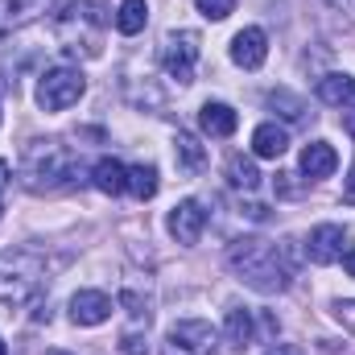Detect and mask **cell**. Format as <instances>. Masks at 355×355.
<instances>
[{"label":"cell","instance_id":"e575fe53","mask_svg":"<svg viewBox=\"0 0 355 355\" xmlns=\"http://www.w3.org/2000/svg\"><path fill=\"white\" fill-rule=\"evenodd\" d=\"M50 355H62V352H50Z\"/></svg>","mask_w":355,"mask_h":355},{"label":"cell","instance_id":"ba28073f","mask_svg":"<svg viewBox=\"0 0 355 355\" xmlns=\"http://www.w3.org/2000/svg\"><path fill=\"white\" fill-rule=\"evenodd\" d=\"M166 227H170V236H174L178 244H198V240H202V227H207L202 202H198V198H182L174 211H170Z\"/></svg>","mask_w":355,"mask_h":355},{"label":"cell","instance_id":"7c38bea8","mask_svg":"<svg viewBox=\"0 0 355 355\" xmlns=\"http://www.w3.org/2000/svg\"><path fill=\"white\" fill-rule=\"evenodd\" d=\"M50 4L54 0H0V33L33 25L42 12H50Z\"/></svg>","mask_w":355,"mask_h":355},{"label":"cell","instance_id":"3957f363","mask_svg":"<svg viewBox=\"0 0 355 355\" xmlns=\"http://www.w3.org/2000/svg\"><path fill=\"white\" fill-rule=\"evenodd\" d=\"M21 182L29 190H62L75 182V153L62 141H29L21 153Z\"/></svg>","mask_w":355,"mask_h":355},{"label":"cell","instance_id":"9a60e30c","mask_svg":"<svg viewBox=\"0 0 355 355\" xmlns=\"http://www.w3.org/2000/svg\"><path fill=\"white\" fill-rule=\"evenodd\" d=\"M91 186L99 194H124L128 190V166H120L116 157H99L91 166Z\"/></svg>","mask_w":355,"mask_h":355},{"label":"cell","instance_id":"1f68e13d","mask_svg":"<svg viewBox=\"0 0 355 355\" xmlns=\"http://www.w3.org/2000/svg\"><path fill=\"white\" fill-rule=\"evenodd\" d=\"M327 4H335V8H343V4H347V0H327Z\"/></svg>","mask_w":355,"mask_h":355},{"label":"cell","instance_id":"8fae6325","mask_svg":"<svg viewBox=\"0 0 355 355\" xmlns=\"http://www.w3.org/2000/svg\"><path fill=\"white\" fill-rule=\"evenodd\" d=\"M112 318V297L99 293V289H79L71 297V322L75 327H99Z\"/></svg>","mask_w":355,"mask_h":355},{"label":"cell","instance_id":"7402d4cb","mask_svg":"<svg viewBox=\"0 0 355 355\" xmlns=\"http://www.w3.org/2000/svg\"><path fill=\"white\" fill-rule=\"evenodd\" d=\"M227 178H232V186H240V190H257V186H261V170H257V162L244 157V153H236V157L227 162Z\"/></svg>","mask_w":355,"mask_h":355},{"label":"cell","instance_id":"4fadbf2b","mask_svg":"<svg viewBox=\"0 0 355 355\" xmlns=\"http://www.w3.org/2000/svg\"><path fill=\"white\" fill-rule=\"evenodd\" d=\"M236 124H240V116H236V107L232 103H219V99H207L202 107H198V128L207 132V137H232L236 132Z\"/></svg>","mask_w":355,"mask_h":355},{"label":"cell","instance_id":"ffe728a7","mask_svg":"<svg viewBox=\"0 0 355 355\" xmlns=\"http://www.w3.org/2000/svg\"><path fill=\"white\" fill-rule=\"evenodd\" d=\"M145 25H149V4H145V0H120V8H116V29H120L124 37H137Z\"/></svg>","mask_w":355,"mask_h":355},{"label":"cell","instance_id":"83f0119b","mask_svg":"<svg viewBox=\"0 0 355 355\" xmlns=\"http://www.w3.org/2000/svg\"><path fill=\"white\" fill-rule=\"evenodd\" d=\"M265 355H306V352H302V347H293V343H272Z\"/></svg>","mask_w":355,"mask_h":355},{"label":"cell","instance_id":"2e32d148","mask_svg":"<svg viewBox=\"0 0 355 355\" xmlns=\"http://www.w3.org/2000/svg\"><path fill=\"white\" fill-rule=\"evenodd\" d=\"M285 149H289V132L281 128V124H261L257 132H252V153L257 157H265V162H277V157H285Z\"/></svg>","mask_w":355,"mask_h":355},{"label":"cell","instance_id":"52a82bcc","mask_svg":"<svg viewBox=\"0 0 355 355\" xmlns=\"http://www.w3.org/2000/svg\"><path fill=\"white\" fill-rule=\"evenodd\" d=\"M162 355H215V327L202 318H182L166 331Z\"/></svg>","mask_w":355,"mask_h":355},{"label":"cell","instance_id":"30bf717a","mask_svg":"<svg viewBox=\"0 0 355 355\" xmlns=\"http://www.w3.org/2000/svg\"><path fill=\"white\" fill-rule=\"evenodd\" d=\"M268 58V33L261 25H248L232 37V62L244 67V71H261Z\"/></svg>","mask_w":355,"mask_h":355},{"label":"cell","instance_id":"cb8c5ba5","mask_svg":"<svg viewBox=\"0 0 355 355\" xmlns=\"http://www.w3.org/2000/svg\"><path fill=\"white\" fill-rule=\"evenodd\" d=\"M194 4H198V12L207 21H227L236 12V0H194Z\"/></svg>","mask_w":355,"mask_h":355},{"label":"cell","instance_id":"4316f807","mask_svg":"<svg viewBox=\"0 0 355 355\" xmlns=\"http://www.w3.org/2000/svg\"><path fill=\"white\" fill-rule=\"evenodd\" d=\"M293 178H297V174H277V194H297L302 186H297Z\"/></svg>","mask_w":355,"mask_h":355},{"label":"cell","instance_id":"5b68a950","mask_svg":"<svg viewBox=\"0 0 355 355\" xmlns=\"http://www.w3.org/2000/svg\"><path fill=\"white\" fill-rule=\"evenodd\" d=\"M83 91H87L83 71H75V67H54V71H46V75L37 79V107H42V112H67V107H75V103L83 99Z\"/></svg>","mask_w":355,"mask_h":355},{"label":"cell","instance_id":"d6a6232c","mask_svg":"<svg viewBox=\"0 0 355 355\" xmlns=\"http://www.w3.org/2000/svg\"><path fill=\"white\" fill-rule=\"evenodd\" d=\"M0 355H4V339H0Z\"/></svg>","mask_w":355,"mask_h":355},{"label":"cell","instance_id":"d6986e66","mask_svg":"<svg viewBox=\"0 0 355 355\" xmlns=\"http://www.w3.org/2000/svg\"><path fill=\"white\" fill-rule=\"evenodd\" d=\"M352 95H355L352 75H322L318 79V99L331 103V107H352Z\"/></svg>","mask_w":355,"mask_h":355},{"label":"cell","instance_id":"836d02e7","mask_svg":"<svg viewBox=\"0 0 355 355\" xmlns=\"http://www.w3.org/2000/svg\"><path fill=\"white\" fill-rule=\"evenodd\" d=\"M0 215H4V202H0Z\"/></svg>","mask_w":355,"mask_h":355},{"label":"cell","instance_id":"5bb4252c","mask_svg":"<svg viewBox=\"0 0 355 355\" xmlns=\"http://www.w3.org/2000/svg\"><path fill=\"white\" fill-rule=\"evenodd\" d=\"M335 166H339L335 145H327V141H310V145L302 149V174H306V182H314V178H331L335 174Z\"/></svg>","mask_w":355,"mask_h":355},{"label":"cell","instance_id":"ac0fdd59","mask_svg":"<svg viewBox=\"0 0 355 355\" xmlns=\"http://www.w3.org/2000/svg\"><path fill=\"white\" fill-rule=\"evenodd\" d=\"M174 162L182 174H198L207 166V153H202V145H198L194 132H178L174 137Z\"/></svg>","mask_w":355,"mask_h":355},{"label":"cell","instance_id":"d4e9b609","mask_svg":"<svg viewBox=\"0 0 355 355\" xmlns=\"http://www.w3.org/2000/svg\"><path fill=\"white\" fill-rule=\"evenodd\" d=\"M120 352H124V355H149V343H145L137 331H124V339H120Z\"/></svg>","mask_w":355,"mask_h":355},{"label":"cell","instance_id":"8992f818","mask_svg":"<svg viewBox=\"0 0 355 355\" xmlns=\"http://www.w3.org/2000/svg\"><path fill=\"white\" fill-rule=\"evenodd\" d=\"M198 54H202V37H198L194 29H174V33L166 37V46H162V67H166V75H170L174 83L190 87V83H194Z\"/></svg>","mask_w":355,"mask_h":355},{"label":"cell","instance_id":"277c9868","mask_svg":"<svg viewBox=\"0 0 355 355\" xmlns=\"http://www.w3.org/2000/svg\"><path fill=\"white\" fill-rule=\"evenodd\" d=\"M46 265L33 252H0V302L4 306H25L42 293Z\"/></svg>","mask_w":355,"mask_h":355},{"label":"cell","instance_id":"4dcf8cb0","mask_svg":"<svg viewBox=\"0 0 355 355\" xmlns=\"http://www.w3.org/2000/svg\"><path fill=\"white\" fill-rule=\"evenodd\" d=\"M8 182V162H0V186Z\"/></svg>","mask_w":355,"mask_h":355},{"label":"cell","instance_id":"44dd1931","mask_svg":"<svg viewBox=\"0 0 355 355\" xmlns=\"http://www.w3.org/2000/svg\"><path fill=\"white\" fill-rule=\"evenodd\" d=\"M157 186H162V182H157V170H153V166H145V162H141V166H128V194H132V198L149 202V198L157 194Z\"/></svg>","mask_w":355,"mask_h":355},{"label":"cell","instance_id":"603a6c76","mask_svg":"<svg viewBox=\"0 0 355 355\" xmlns=\"http://www.w3.org/2000/svg\"><path fill=\"white\" fill-rule=\"evenodd\" d=\"M268 107H272V112L281 107L285 120H302V116H306V103H302L297 95H289V91H272V95H268Z\"/></svg>","mask_w":355,"mask_h":355},{"label":"cell","instance_id":"f546056e","mask_svg":"<svg viewBox=\"0 0 355 355\" xmlns=\"http://www.w3.org/2000/svg\"><path fill=\"white\" fill-rule=\"evenodd\" d=\"M339 261H343V268H347V277H355V248H347Z\"/></svg>","mask_w":355,"mask_h":355},{"label":"cell","instance_id":"d590c367","mask_svg":"<svg viewBox=\"0 0 355 355\" xmlns=\"http://www.w3.org/2000/svg\"><path fill=\"white\" fill-rule=\"evenodd\" d=\"M0 120H4V112H0Z\"/></svg>","mask_w":355,"mask_h":355},{"label":"cell","instance_id":"6da1fadb","mask_svg":"<svg viewBox=\"0 0 355 355\" xmlns=\"http://www.w3.org/2000/svg\"><path fill=\"white\" fill-rule=\"evenodd\" d=\"M107 25H112L107 0H71L54 21V37L71 58H99Z\"/></svg>","mask_w":355,"mask_h":355},{"label":"cell","instance_id":"9c48e42d","mask_svg":"<svg viewBox=\"0 0 355 355\" xmlns=\"http://www.w3.org/2000/svg\"><path fill=\"white\" fill-rule=\"evenodd\" d=\"M343 252H347V232L339 223H318L306 240V257L314 265H335Z\"/></svg>","mask_w":355,"mask_h":355},{"label":"cell","instance_id":"7a4b0ae2","mask_svg":"<svg viewBox=\"0 0 355 355\" xmlns=\"http://www.w3.org/2000/svg\"><path fill=\"white\" fill-rule=\"evenodd\" d=\"M227 265L236 268V277L244 285H252L257 293H285L289 289V265H285V248L265 244V240H236L227 248Z\"/></svg>","mask_w":355,"mask_h":355},{"label":"cell","instance_id":"484cf974","mask_svg":"<svg viewBox=\"0 0 355 355\" xmlns=\"http://www.w3.org/2000/svg\"><path fill=\"white\" fill-rule=\"evenodd\" d=\"M331 310H335V318H339V322H343V327L355 335V302H352V297H347V302H335Z\"/></svg>","mask_w":355,"mask_h":355},{"label":"cell","instance_id":"f1b7e54d","mask_svg":"<svg viewBox=\"0 0 355 355\" xmlns=\"http://www.w3.org/2000/svg\"><path fill=\"white\" fill-rule=\"evenodd\" d=\"M343 198L355 202V162H352V174H347V186H343Z\"/></svg>","mask_w":355,"mask_h":355},{"label":"cell","instance_id":"e0dca14e","mask_svg":"<svg viewBox=\"0 0 355 355\" xmlns=\"http://www.w3.org/2000/svg\"><path fill=\"white\" fill-rule=\"evenodd\" d=\"M223 335H227V343L232 347H248L252 339H257V322H252V310H244V306H236V310H227V322H223Z\"/></svg>","mask_w":355,"mask_h":355}]
</instances>
